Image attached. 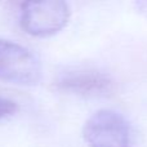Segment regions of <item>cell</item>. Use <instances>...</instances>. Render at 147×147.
Wrapping results in <instances>:
<instances>
[{"mask_svg": "<svg viewBox=\"0 0 147 147\" xmlns=\"http://www.w3.org/2000/svg\"><path fill=\"white\" fill-rule=\"evenodd\" d=\"M89 147H138L130 121L119 111L102 109L88 117L83 127Z\"/></svg>", "mask_w": 147, "mask_h": 147, "instance_id": "obj_1", "label": "cell"}, {"mask_svg": "<svg viewBox=\"0 0 147 147\" xmlns=\"http://www.w3.org/2000/svg\"><path fill=\"white\" fill-rule=\"evenodd\" d=\"M43 78L39 57L28 48L0 38V80L35 85Z\"/></svg>", "mask_w": 147, "mask_h": 147, "instance_id": "obj_2", "label": "cell"}, {"mask_svg": "<svg viewBox=\"0 0 147 147\" xmlns=\"http://www.w3.org/2000/svg\"><path fill=\"white\" fill-rule=\"evenodd\" d=\"M69 18V5L61 0L25 1L21 4V27L34 36L57 34L66 26Z\"/></svg>", "mask_w": 147, "mask_h": 147, "instance_id": "obj_3", "label": "cell"}, {"mask_svg": "<svg viewBox=\"0 0 147 147\" xmlns=\"http://www.w3.org/2000/svg\"><path fill=\"white\" fill-rule=\"evenodd\" d=\"M54 85L61 92L81 97H105L114 92L115 83L107 72L93 67H74L58 74Z\"/></svg>", "mask_w": 147, "mask_h": 147, "instance_id": "obj_4", "label": "cell"}, {"mask_svg": "<svg viewBox=\"0 0 147 147\" xmlns=\"http://www.w3.org/2000/svg\"><path fill=\"white\" fill-rule=\"evenodd\" d=\"M17 111V103L7 97L0 96V120L13 115Z\"/></svg>", "mask_w": 147, "mask_h": 147, "instance_id": "obj_5", "label": "cell"}, {"mask_svg": "<svg viewBox=\"0 0 147 147\" xmlns=\"http://www.w3.org/2000/svg\"><path fill=\"white\" fill-rule=\"evenodd\" d=\"M136 7L140 9V12L145 13V14L147 16V1H138V3H136Z\"/></svg>", "mask_w": 147, "mask_h": 147, "instance_id": "obj_6", "label": "cell"}]
</instances>
